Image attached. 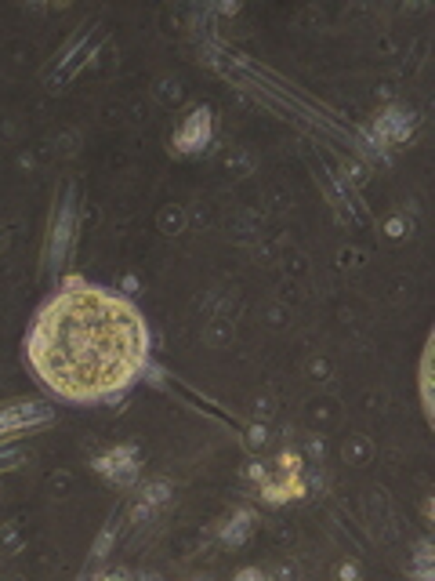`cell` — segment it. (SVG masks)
Instances as JSON below:
<instances>
[{
  "mask_svg": "<svg viewBox=\"0 0 435 581\" xmlns=\"http://www.w3.org/2000/svg\"><path fill=\"white\" fill-rule=\"evenodd\" d=\"M73 229H77V189L66 186V193H62V204H58V211H55V222H51V240H47V265H51V269H58L62 262H66Z\"/></svg>",
  "mask_w": 435,
  "mask_h": 581,
  "instance_id": "3",
  "label": "cell"
},
{
  "mask_svg": "<svg viewBox=\"0 0 435 581\" xmlns=\"http://www.w3.org/2000/svg\"><path fill=\"white\" fill-rule=\"evenodd\" d=\"M91 469H95L98 476H106L109 483L116 487H135L138 483V447L135 443H120V447H109L106 454H98L95 462H91Z\"/></svg>",
  "mask_w": 435,
  "mask_h": 581,
  "instance_id": "4",
  "label": "cell"
},
{
  "mask_svg": "<svg viewBox=\"0 0 435 581\" xmlns=\"http://www.w3.org/2000/svg\"><path fill=\"white\" fill-rule=\"evenodd\" d=\"M232 338V327H229V320H214L210 323V331H207V342L218 349V345H225Z\"/></svg>",
  "mask_w": 435,
  "mask_h": 581,
  "instance_id": "16",
  "label": "cell"
},
{
  "mask_svg": "<svg viewBox=\"0 0 435 581\" xmlns=\"http://www.w3.org/2000/svg\"><path fill=\"white\" fill-rule=\"evenodd\" d=\"M4 240H8V233H4V229H0V248H4Z\"/></svg>",
  "mask_w": 435,
  "mask_h": 581,
  "instance_id": "27",
  "label": "cell"
},
{
  "mask_svg": "<svg viewBox=\"0 0 435 581\" xmlns=\"http://www.w3.org/2000/svg\"><path fill=\"white\" fill-rule=\"evenodd\" d=\"M265 443H269V429H265V421L251 425V433H247V447L258 450V447H265Z\"/></svg>",
  "mask_w": 435,
  "mask_h": 581,
  "instance_id": "17",
  "label": "cell"
},
{
  "mask_svg": "<svg viewBox=\"0 0 435 581\" xmlns=\"http://www.w3.org/2000/svg\"><path fill=\"white\" fill-rule=\"evenodd\" d=\"M345 458H349V462H356V465H363L366 458H370V443H366V436H352V440L345 443Z\"/></svg>",
  "mask_w": 435,
  "mask_h": 581,
  "instance_id": "14",
  "label": "cell"
},
{
  "mask_svg": "<svg viewBox=\"0 0 435 581\" xmlns=\"http://www.w3.org/2000/svg\"><path fill=\"white\" fill-rule=\"evenodd\" d=\"M305 494V480L301 472H279V483H261V498L269 505H283L290 498H301Z\"/></svg>",
  "mask_w": 435,
  "mask_h": 581,
  "instance_id": "7",
  "label": "cell"
},
{
  "mask_svg": "<svg viewBox=\"0 0 435 581\" xmlns=\"http://www.w3.org/2000/svg\"><path fill=\"white\" fill-rule=\"evenodd\" d=\"M272 411H276V407H272L269 396H261V400L254 404V418H258V421H269V418H272Z\"/></svg>",
  "mask_w": 435,
  "mask_h": 581,
  "instance_id": "21",
  "label": "cell"
},
{
  "mask_svg": "<svg viewBox=\"0 0 435 581\" xmlns=\"http://www.w3.org/2000/svg\"><path fill=\"white\" fill-rule=\"evenodd\" d=\"M385 233H388L392 240H399V236H407V222H402V218L395 215V218H388V222H385Z\"/></svg>",
  "mask_w": 435,
  "mask_h": 581,
  "instance_id": "20",
  "label": "cell"
},
{
  "mask_svg": "<svg viewBox=\"0 0 435 581\" xmlns=\"http://www.w3.org/2000/svg\"><path fill=\"white\" fill-rule=\"evenodd\" d=\"M236 577H239V581H251V577H265V570H258V567H247V570H239Z\"/></svg>",
  "mask_w": 435,
  "mask_h": 581,
  "instance_id": "25",
  "label": "cell"
},
{
  "mask_svg": "<svg viewBox=\"0 0 435 581\" xmlns=\"http://www.w3.org/2000/svg\"><path fill=\"white\" fill-rule=\"evenodd\" d=\"M276 465H279V472H301V454L298 450H283Z\"/></svg>",
  "mask_w": 435,
  "mask_h": 581,
  "instance_id": "18",
  "label": "cell"
},
{
  "mask_svg": "<svg viewBox=\"0 0 435 581\" xmlns=\"http://www.w3.org/2000/svg\"><path fill=\"white\" fill-rule=\"evenodd\" d=\"M26 363L66 404H113L149 367V327L135 305L98 284L58 287L26 334Z\"/></svg>",
  "mask_w": 435,
  "mask_h": 581,
  "instance_id": "1",
  "label": "cell"
},
{
  "mask_svg": "<svg viewBox=\"0 0 435 581\" xmlns=\"http://www.w3.org/2000/svg\"><path fill=\"white\" fill-rule=\"evenodd\" d=\"M251 527H254V512L251 509H239L232 519H225V524H222L218 538H222V545H229V548H239V545H247V538H251Z\"/></svg>",
  "mask_w": 435,
  "mask_h": 581,
  "instance_id": "8",
  "label": "cell"
},
{
  "mask_svg": "<svg viewBox=\"0 0 435 581\" xmlns=\"http://www.w3.org/2000/svg\"><path fill=\"white\" fill-rule=\"evenodd\" d=\"M171 494H174V487H171L167 480H149V483L142 487V494H138V498H142L145 505H152V509H157V505H164Z\"/></svg>",
  "mask_w": 435,
  "mask_h": 581,
  "instance_id": "10",
  "label": "cell"
},
{
  "mask_svg": "<svg viewBox=\"0 0 435 581\" xmlns=\"http://www.w3.org/2000/svg\"><path fill=\"white\" fill-rule=\"evenodd\" d=\"M181 80H174V77H164L160 84H157V99L164 102V106H174V102H181Z\"/></svg>",
  "mask_w": 435,
  "mask_h": 581,
  "instance_id": "12",
  "label": "cell"
},
{
  "mask_svg": "<svg viewBox=\"0 0 435 581\" xmlns=\"http://www.w3.org/2000/svg\"><path fill=\"white\" fill-rule=\"evenodd\" d=\"M113 538H116V524H109L102 534H98V541H95V548H91V560H106L109 556V545H113Z\"/></svg>",
  "mask_w": 435,
  "mask_h": 581,
  "instance_id": "15",
  "label": "cell"
},
{
  "mask_svg": "<svg viewBox=\"0 0 435 581\" xmlns=\"http://www.w3.org/2000/svg\"><path fill=\"white\" fill-rule=\"evenodd\" d=\"M247 472H251V480H258V483H269V469H265L261 462H254V465L247 469Z\"/></svg>",
  "mask_w": 435,
  "mask_h": 581,
  "instance_id": "23",
  "label": "cell"
},
{
  "mask_svg": "<svg viewBox=\"0 0 435 581\" xmlns=\"http://www.w3.org/2000/svg\"><path fill=\"white\" fill-rule=\"evenodd\" d=\"M0 553H4V556L22 553V531H18L15 524H8L4 531H0Z\"/></svg>",
  "mask_w": 435,
  "mask_h": 581,
  "instance_id": "13",
  "label": "cell"
},
{
  "mask_svg": "<svg viewBox=\"0 0 435 581\" xmlns=\"http://www.w3.org/2000/svg\"><path fill=\"white\" fill-rule=\"evenodd\" d=\"M58 145H62V153H66V157H69V153H77V131H66V135L58 138Z\"/></svg>",
  "mask_w": 435,
  "mask_h": 581,
  "instance_id": "22",
  "label": "cell"
},
{
  "mask_svg": "<svg viewBox=\"0 0 435 581\" xmlns=\"http://www.w3.org/2000/svg\"><path fill=\"white\" fill-rule=\"evenodd\" d=\"M414 124H417L414 109H407V106H388V109L378 116L374 135H378V142H407L410 131H414Z\"/></svg>",
  "mask_w": 435,
  "mask_h": 581,
  "instance_id": "6",
  "label": "cell"
},
{
  "mask_svg": "<svg viewBox=\"0 0 435 581\" xmlns=\"http://www.w3.org/2000/svg\"><path fill=\"white\" fill-rule=\"evenodd\" d=\"M15 440H18V436H4V440H0V469H4V472H8V469H18L22 458H26L22 447H15Z\"/></svg>",
  "mask_w": 435,
  "mask_h": 581,
  "instance_id": "11",
  "label": "cell"
},
{
  "mask_svg": "<svg viewBox=\"0 0 435 581\" xmlns=\"http://www.w3.org/2000/svg\"><path fill=\"white\" fill-rule=\"evenodd\" d=\"M210 135H214V116H210L207 106H196L178 124V131L171 138V149L178 153V157H193V153H203L210 145Z\"/></svg>",
  "mask_w": 435,
  "mask_h": 581,
  "instance_id": "5",
  "label": "cell"
},
{
  "mask_svg": "<svg viewBox=\"0 0 435 581\" xmlns=\"http://www.w3.org/2000/svg\"><path fill=\"white\" fill-rule=\"evenodd\" d=\"M337 577H359V567L356 563H341L337 567Z\"/></svg>",
  "mask_w": 435,
  "mask_h": 581,
  "instance_id": "24",
  "label": "cell"
},
{
  "mask_svg": "<svg viewBox=\"0 0 435 581\" xmlns=\"http://www.w3.org/2000/svg\"><path fill=\"white\" fill-rule=\"evenodd\" d=\"M157 226H160V233H164V236H178V233L185 229V211H181L178 204H167V207L160 211Z\"/></svg>",
  "mask_w": 435,
  "mask_h": 581,
  "instance_id": "9",
  "label": "cell"
},
{
  "mask_svg": "<svg viewBox=\"0 0 435 581\" xmlns=\"http://www.w3.org/2000/svg\"><path fill=\"white\" fill-rule=\"evenodd\" d=\"M55 421V407L40 404V400H15L0 407V440L4 436H22V433H33L40 425Z\"/></svg>",
  "mask_w": 435,
  "mask_h": 581,
  "instance_id": "2",
  "label": "cell"
},
{
  "mask_svg": "<svg viewBox=\"0 0 435 581\" xmlns=\"http://www.w3.org/2000/svg\"><path fill=\"white\" fill-rule=\"evenodd\" d=\"M327 375H330V363L327 360H320V356L308 360V378H312V382H323Z\"/></svg>",
  "mask_w": 435,
  "mask_h": 581,
  "instance_id": "19",
  "label": "cell"
},
{
  "mask_svg": "<svg viewBox=\"0 0 435 581\" xmlns=\"http://www.w3.org/2000/svg\"><path fill=\"white\" fill-rule=\"evenodd\" d=\"M308 450H312L316 458H323V450H327V447H323V440H320V436H312V443H308Z\"/></svg>",
  "mask_w": 435,
  "mask_h": 581,
  "instance_id": "26",
  "label": "cell"
}]
</instances>
